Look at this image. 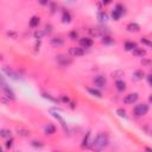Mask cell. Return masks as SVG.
Masks as SVG:
<instances>
[{
    "mask_svg": "<svg viewBox=\"0 0 152 152\" xmlns=\"http://www.w3.org/2000/svg\"><path fill=\"white\" fill-rule=\"evenodd\" d=\"M45 35V32L44 31H42V30H38V31H36L35 32V38H37V39H40V38H43V36Z\"/></svg>",
    "mask_w": 152,
    "mask_h": 152,
    "instance_id": "4dcf8cb0",
    "label": "cell"
},
{
    "mask_svg": "<svg viewBox=\"0 0 152 152\" xmlns=\"http://www.w3.org/2000/svg\"><path fill=\"white\" fill-rule=\"evenodd\" d=\"M43 31L45 32V35H49V33H51V31H52V26L50 25V24H46L45 26H44V30Z\"/></svg>",
    "mask_w": 152,
    "mask_h": 152,
    "instance_id": "d6a6232c",
    "label": "cell"
},
{
    "mask_svg": "<svg viewBox=\"0 0 152 152\" xmlns=\"http://www.w3.org/2000/svg\"><path fill=\"white\" fill-rule=\"evenodd\" d=\"M93 44H94V42H93L92 38L83 37V38L80 39V46L81 48H90V46H93Z\"/></svg>",
    "mask_w": 152,
    "mask_h": 152,
    "instance_id": "ba28073f",
    "label": "cell"
},
{
    "mask_svg": "<svg viewBox=\"0 0 152 152\" xmlns=\"http://www.w3.org/2000/svg\"><path fill=\"white\" fill-rule=\"evenodd\" d=\"M151 133H152V131H151Z\"/></svg>",
    "mask_w": 152,
    "mask_h": 152,
    "instance_id": "bcb514c9",
    "label": "cell"
},
{
    "mask_svg": "<svg viewBox=\"0 0 152 152\" xmlns=\"http://www.w3.org/2000/svg\"><path fill=\"white\" fill-rule=\"evenodd\" d=\"M144 76H145V74H144L143 70H136V72H134V75H133V78H134L136 81H140V80L144 78Z\"/></svg>",
    "mask_w": 152,
    "mask_h": 152,
    "instance_id": "44dd1931",
    "label": "cell"
},
{
    "mask_svg": "<svg viewBox=\"0 0 152 152\" xmlns=\"http://www.w3.org/2000/svg\"><path fill=\"white\" fill-rule=\"evenodd\" d=\"M97 19L100 20L101 23H106L107 19H108V16H107L105 12H99V13H97Z\"/></svg>",
    "mask_w": 152,
    "mask_h": 152,
    "instance_id": "7402d4cb",
    "label": "cell"
},
{
    "mask_svg": "<svg viewBox=\"0 0 152 152\" xmlns=\"http://www.w3.org/2000/svg\"><path fill=\"white\" fill-rule=\"evenodd\" d=\"M64 44V40L59 37H55V38H51V45L55 46V48H59Z\"/></svg>",
    "mask_w": 152,
    "mask_h": 152,
    "instance_id": "7c38bea8",
    "label": "cell"
},
{
    "mask_svg": "<svg viewBox=\"0 0 152 152\" xmlns=\"http://www.w3.org/2000/svg\"><path fill=\"white\" fill-rule=\"evenodd\" d=\"M57 62L61 64V65H63V67H67V65H69V64H72V58H69V57H67V56H64V55H58L57 56Z\"/></svg>",
    "mask_w": 152,
    "mask_h": 152,
    "instance_id": "52a82bcc",
    "label": "cell"
},
{
    "mask_svg": "<svg viewBox=\"0 0 152 152\" xmlns=\"http://www.w3.org/2000/svg\"><path fill=\"white\" fill-rule=\"evenodd\" d=\"M124 76V72H121V70H115V72L112 73V77L113 78H120V77H123Z\"/></svg>",
    "mask_w": 152,
    "mask_h": 152,
    "instance_id": "d4e9b609",
    "label": "cell"
},
{
    "mask_svg": "<svg viewBox=\"0 0 152 152\" xmlns=\"http://www.w3.org/2000/svg\"><path fill=\"white\" fill-rule=\"evenodd\" d=\"M69 54L74 57H81L85 55V50L81 46H72L69 49Z\"/></svg>",
    "mask_w": 152,
    "mask_h": 152,
    "instance_id": "5b68a950",
    "label": "cell"
},
{
    "mask_svg": "<svg viewBox=\"0 0 152 152\" xmlns=\"http://www.w3.org/2000/svg\"><path fill=\"white\" fill-rule=\"evenodd\" d=\"M145 150H146V151H150V152H152V149H150V147H145Z\"/></svg>",
    "mask_w": 152,
    "mask_h": 152,
    "instance_id": "7bdbcfd3",
    "label": "cell"
},
{
    "mask_svg": "<svg viewBox=\"0 0 152 152\" xmlns=\"http://www.w3.org/2000/svg\"><path fill=\"white\" fill-rule=\"evenodd\" d=\"M112 1H113V0H102V4L104 5H108V4H110Z\"/></svg>",
    "mask_w": 152,
    "mask_h": 152,
    "instance_id": "60d3db41",
    "label": "cell"
},
{
    "mask_svg": "<svg viewBox=\"0 0 152 152\" xmlns=\"http://www.w3.org/2000/svg\"><path fill=\"white\" fill-rule=\"evenodd\" d=\"M115 87H117V89L119 90V92H124V90L126 89V83L124 82L123 80H117Z\"/></svg>",
    "mask_w": 152,
    "mask_h": 152,
    "instance_id": "e0dca14e",
    "label": "cell"
},
{
    "mask_svg": "<svg viewBox=\"0 0 152 152\" xmlns=\"http://www.w3.org/2000/svg\"><path fill=\"white\" fill-rule=\"evenodd\" d=\"M132 52H133V55L137 56V57H145V55H146V50L143 49V48H138V46H137Z\"/></svg>",
    "mask_w": 152,
    "mask_h": 152,
    "instance_id": "4fadbf2b",
    "label": "cell"
},
{
    "mask_svg": "<svg viewBox=\"0 0 152 152\" xmlns=\"http://www.w3.org/2000/svg\"><path fill=\"white\" fill-rule=\"evenodd\" d=\"M62 22L64 24H69L70 22H72V16H70V13L68 11L63 12V14H62Z\"/></svg>",
    "mask_w": 152,
    "mask_h": 152,
    "instance_id": "ffe728a7",
    "label": "cell"
},
{
    "mask_svg": "<svg viewBox=\"0 0 152 152\" xmlns=\"http://www.w3.org/2000/svg\"><path fill=\"white\" fill-rule=\"evenodd\" d=\"M146 80H147V82H149V85L152 87V74H150V75H147L146 76Z\"/></svg>",
    "mask_w": 152,
    "mask_h": 152,
    "instance_id": "f35d334b",
    "label": "cell"
},
{
    "mask_svg": "<svg viewBox=\"0 0 152 152\" xmlns=\"http://www.w3.org/2000/svg\"><path fill=\"white\" fill-rule=\"evenodd\" d=\"M72 108H75V102H72Z\"/></svg>",
    "mask_w": 152,
    "mask_h": 152,
    "instance_id": "ee69618b",
    "label": "cell"
},
{
    "mask_svg": "<svg viewBox=\"0 0 152 152\" xmlns=\"http://www.w3.org/2000/svg\"><path fill=\"white\" fill-rule=\"evenodd\" d=\"M0 137L5 138V139L12 138V132L10 130H7V128H1V130H0Z\"/></svg>",
    "mask_w": 152,
    "mask_h": 152,
    "instance_id": "2e32d148",
    "label": "cell"
},
{
    "mask_svg": "<svg viewBox=\"0 0 152 152\" xmlns=\"http://www.w3.org/2000/svg\"><path fill=\"white\" fill-rule=\"evenodd\" d=\"M141 64L146 65V67H151L152 65V61H150V59H141Z\"/></svg>",
    "mask_w": 152,
    "mask_h": 152,
    "instance_id": "8d00e7d4",
    "label": "cell"
},
{
    "mask_svg": "<svg viewBox=\"0 0 152 152\" xmlns=\"http://www.w3.org/2000/svg\"><path fill=\"white\" fill-rule=\"evenodd\" d=\"M120 17H121V14H120L118 11H115V10H113V12H112V18L118 22V20L120 19Z\"/></svg>",
    "mask_w": 152,
    "mask_h": 152,
    "instance_id": "e575fe53",
    "label": "cell"
},
{
    "mask_svg": "<svg viewBox=\"0 0 152 152\" xmlns=\"http://www.w3.org/2000/svg\"><path fill=\"white\" fill-rule=\"evenodd\" d=\"M101 42H102L104 44H113L114 40L107 35V36H102V39H101Z\"/></svg>",
    "mask_w": 152,
    "mask_h": 152,
    "instance_id": "603a6c76",
    "label": "cell"
},
{
    "mask_svg": "<svg viewBox=\"0 0 152 152\" xmlns=\"http://www.w3.org/2000/svg\"><path fill=\"white\" fill-rule=\"evenodd\" d=\"M133 113L136 117H144L149 113V105L146 104H139L134 107Z\"/></svg>",
    "mask_w": 152,
    "mask_h": 152,
    "instance_id": "7a4b0ae2",
    "label": "cell"
},
{
    "mask_svg": "<svg viewBox=\"0 0 152 152\" xmlns=\"http://www.w3.org/2000/svg\"><path fill=\"white\" fill-rule=\"evenodd\" d=\"M140 42L143 43L144 45L149 46V48H152V42H151V40H149L147 38H145V37H143V38H140Z\"/></svg>",
    "mask_w": 152,
    "mask_h": 152,
    "instance_id": "83f0119b",
    "label": "cell"
},
{
    "mask_svg": "<svg viewBox=\"0 0 152 152\" xmlns=\"http://www.w3.org/2000/svg\"><path fill=\"white\" fill-rule=\"evenodd\" d=\"M12 146H13V139H12V138H8V139L6 140V143H5V149L10 150Z\"/></svg>",
    "mask_w": 152,
    "mask_h": 152,
    "instance_id": "f1b7e54d",
    "label": "cell"
},
{
    "mask_svg": "<svg viewBox=\"0 0 152 152\" xmlns=\"http://www.w3.org/2000/svg\"><path fill=\"white\" fill-rule=\"evenodd\" d=\"M124 48H125L126 51H133V50L137 48V44L134 42L127 40V42H125V44H124Z\"/></svg>",
    "mask_w": 152,
    "mask_h": 152,
    "instance_id": "9a60e30c",
    "label": "cell"
},
{
    "mask_svg": "<svg viewBox=\"0 0 152 152\" xmlns=\"http://www.w3.org/2000/svg\"><path fill=\"white\" fill-rule=\"evenodd\" d=\"M17 133H18V136L23 137V138L30 137V131H27L25 128H17Z\"/></svg>",
    "mask_w": 152,
    "mask_h": 152,
    "instance_id": "d6986e66",
    "label": "cell"
},
{
    "mask_svg": "<svg viewBox=\"0 0 152 152\" xmlns=\"http://www.w3.org/2000/svg\"><path fill=\"white\" fill-rule=\"evenodd\" d=\"M117 114L120 117V118H127V115H126V110L124 109V108H118L117 109Z\"/></svg>",
    "mask_w": 152,
    "mask_h": 152,
    "instance_id": "484cf974",
    "label": "cell"
},
{
    "mask_svg": "<svg viewBox=\"0 0 152 152\" xmlns=\"http://www.w3.org/2000/svg\"><path fill=\"white\" fill-rule=\"evenodd\" d=\"M69 38L72 39V40H76V39L78 38V33H77L76 31H70V33H69Z\"/></svg>",
    "mask_w": 152,
    "mask_h": 152,
    "instance_id": "836d02e7",
    "label": "cell"
},
{
    "mask_svg": "<svg viewBox=\"0 0 152 152\" xmlns=\"http://www.w3.org/2000/svg\"><path fill=\"white\" fill-rule=\"evenodd\" d=\"M138 99H139L138 93H130V94H127L124 97V102L126 105H133L134 102H137V101H138Z\"/></svg>",
    "mask_w": 152,
    "mask_h": 152,
    "instance_id": "277c9868",
    "label": "cell"
},
{
    "mask_svg": "<svg viewBox=\"0 0 152 152\" xmlns=\"http://www.w3.org/2000/svg\"><path fill=\"white\" fill-rule=\"evenodd\" d=\"M55 132H56V127H55V125H52V124H48V125L45 126V128H44V133H45L46 136H52Z\"/></svg>",
    "mask_w": 152,
    "mask_h": 152,
    "instance_id": "8fae6325",
    "label": "cell"
},
{
    "mask_svg": "<svg viewBox=\"0 0 152 152\" xmlns=\"http://www.w3.org/2000/svg\"><path fill=\"white\" fill-rule=\"evenodd\" d=\"M1 88H3V90H4L5 95H6L10 100H16V95H14V93H13V90L6 85L4 77H1Z\"/></svg>",
    "mask_w": 152,
    "mask_h": 152,
    "instance_id": "3957f363",
    "label": "cell"
},
{
    "mask_svg": "<svg viewBox=\"0 0 152 152\" xmlns=\"http://www.w3.org/2000/svg\"><path fill=\"white\" fill-rule=\"evenodd\" d=\"M126 29H127L128 32H139L140 31V26L137 23H130V24H127Z\"/></svg>",
    "mask_w": 152,
    "mask_h": 152,
    "instance_id": "30bf717a",
    "label": "cell"
},
{
    "mask_svg": "<svg viewBox=\"0 0 152 152\" xmlns=\"http://www.w3.org/2000/svg\"><path fill=\"white\" fill-rule=\"evenodd\" d=\"M149 102H150V104L152 105V94H151V95L149 96Z\"/></svg>",
    "mask_w": 152,
    "mask_h": 152,
    "instance_id": "b9f144b4",
    "label": "cell"
},
{
    "mask_svg": "<svg viewBox=\"0 0 152 152\" xmlns=\"http://www.w3.org/2000/svg\"><path fill=\"white\" fill-rule=\"evenodd\" d=\"M43 97H45V99H48V100H50V101H52V102H57V99H55V97H52L50 94H46V93H43Z\"/></svg>",
    "mask_w": 152,
    "mask_h": 152,
    "instance_id": "d590c367",
    "label": "cell"
},
{
    "mask_svg": "<svg viewBox=\"0 0 152 152\" xmlns=\"http://www.w3.org/2000/svg\"><path fill=\"white\" fill-rule=\"evenodd\" d=\"M93 82H94V85H95L96 87L102 88V87H105V86H106L107 80H106V77H105V76H102V75H97V76H95V77L93 78Z\"/></svg>",
    "mask_w": 152,
    "mask_h": 152,
    "instance_id": "8992f818",
    "label": "cell"
},
{
    "mask_svg": "<svg viewBox=\"0 0 152 152\" xmlns=\"http://www.w3.org/2000/svg\"><path fill=\"white\" fill-rule=\"evenodd\" d=\"M114 10H115V11H118V12H119V13H120L121 16H123V14H125V13H126L125 6H124V5H121V4H118V5L115 6V8H114Z\"/></svg>",
    "mask_w": 152,
    "mask_h": 152,
    "instance_id": "cb8c5ba5",
    "label": "cell"
},
{
    "mask_svg": "<svg viewBox=\"0 0 152 152\" xmlns=\"http://www.w3.org/2000/svg\"><path fill=\"white\" fill-rule=\"evenodd\" d=\"M89 137H90V133L88 132V133L86 134V137L83 138V141H82V147H88V145H89Z\"/></svg>",
    "mask_w": 152,
    "mask_h": 152,
    "instance_id": "4316f807",
    "label": "cell"
},
{
    "mask_svg": "<svg viewBox=\"0 0 152 152\" xmlns=\"http://www.w3.org/2000/svg\"><path fill=\"white\" fill-rule=\"evenodd\" d=\"M3 72H4L8 77H11V78H13V80H19V75L14 72L13 69H11V68L4 67V68H3Z\"/></svg>",
    "mask_w": 152,
    "mask_h": 152,
    "instance_id": "9c48e42d",
    "label": "cell"
},
{
    "mask_svg": "<svg viewBox=\"0 0 152 152\" xmlns=\"http://www.w3.org/2000/svg\"><path fill=\"white\" fill-rule=\"evenodd\" d=\"M61 99H62V101H63L64 104H69V102H70L69 97H68V96H65V95H62V96H61Z\"/></svg>",
    "mask_w": 152,
    "mask_h": 152,
    "instance_id": "74e56055",
    "label": "cell"
},
{
    "mask_svg": "<svg viewBox=\"0 0 152 152\" xmlns=\"http://www.w3.org/2000/svg\"><path fill=\"white\" fill-rule=\"evenodd\" d=\"M39 23H40V18H39V17H37V16H33L31 19H30L29 25H30V27L35 29V27H37V26L39 25Z\"/></svg>",
    "mask_w": 152,
    "mask_h": 152,
    "instance_id": "5bb4252c",
    "label": "cell"
},
{
    "mask_svg": "<svg viewBox=\"0 0 152 152\" xmlns=\"http://www.w3.org/2000/svg\"><path fill=\"white\" fill-rule=\"evenodd\" d=\"M6 36L10 37V38H12V39H17L18 38V33L14 32V31H7L6 32Z\"/></svg>",
    "mask_w": 152,
    "mask_h": 152,
    "instance_id": "f546056e",
    "label": "cell"
},
{
    "mask_svg": "<svg viewBox=\"0 0 152 152\" xmlns=\"http://www.w3.org/2000/svg\"><path fill=\"white\" fill-rule=\"evenodd\" d=\"M31 145L33 147H43L44 146V144L42 143V141H39V140H33L32 143H31Z\"/></svg>",
    "mask_w": 152,
    "mask_h": 152,
    "instance_id": "1f68e13d",
    "label": "cell"
},
{
    "mask_svg": "<svg viewBox=\"0 0 152 152\" xmlns=\"http://www.w3.org/2000/svg\"><path fill=\"white\" fill-rule=\"evenodd\" d=\"M87 90H88V93H89L90 95H93V96H95V97H99V99L102 97V94H101L99 90L95 89V88H88Z\"/></svg>",
    "mask_w": 152,
    "mask_h": 152,
    "instance_id": "ac0fdd59",
    "label": "cell"
},
{
    "mask_svg": "<svg viewBox=\"0 0 152 152\" xmlns=\"http://www.w3.org/2000/svg\"><path fill=\"white\" fill-rule=\"evenodd\" d=\"M109 143V139H108V136L106 133H99L96 136V138L94 139V147L96 150H104L105 147H107Z\"/></svg>",
    "mask_w": 152,
    "mask_h": 152,
    "instance_id": "6da1fadb",
    "label": "cell"
},
{
    "mask_svg": "<svg viewBox=\"0 0 152 152\" xmlns=\"http://www.w3.org/2000/svg\"><path fill=\"white\" fill-rule=\"evenodd\" d=\"M69 1H76V0H69Z\"/></svg>",
    "mask_w": 152,
    "mask_h": 152,
    "instance_id": "f6af8a7d",
    "label": "cell"
},
{
    "mask_svg": "<svg viewBox=\"0 0 152 152\" xmlns=\"http://www.w3.org/2000/svg\"><path fill=\"white\" fill-rule=\"evenodd\" d=\"M49 1H50V0H38V3L40 4V5H48L49 4Z\"/></svg>",
    "mask_w": 152,
    "mask_h": 152,
    "instance_id": "ab89813d",
    "label": "cell"
}]
</instances>
